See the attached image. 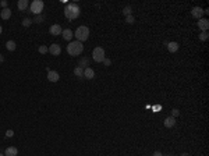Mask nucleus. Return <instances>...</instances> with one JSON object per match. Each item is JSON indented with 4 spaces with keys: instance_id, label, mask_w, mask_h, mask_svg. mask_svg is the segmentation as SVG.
I'll return each mask as SVG.
<instances>
[{
    "instance_id": "nucleus-1",
    "label": "nucleus",
    "mask_w": 209,
    "mask_h": 156,
    "mask_svg": "<svg viewBox=\"0 0 209 156\" xmlns=\"http://www.w3.org/2000/svg\"><path fill=\"white\" fill-rule=\"evenodd\" d=\"M80 14H81V10H80L78 4H75V3H68V4L66 6V9H64V15H66L68 20L78 18Z\"/></svg>"
},
{
    "instance_id": "nucleus-6",
    "label": "nucleus",
    "mask_w": 209,
    "mask_h": 156,
    "mask_svg": "<svg viewBox=\"0 0 209 156\" xmlns=\"http://www.w3.org/2000/svg\"><path fill=\"white\" fill-rule=\"evenodd\" d=\"M48 49H49V53L52 56H60V53H61V48H60L59 43H52Z\"/></svg>"
},
{
    "instance_id": "nucleus-16",
    "label": "nucleus",
    "mask_w": 209,
    "mask_h": 156,
    "mask_svg": "<svg viewBox=\"0 0 209 156\" xmlns=\"http://www.w3.org/2000/svg\"><path fill=\"white\" fill-rule=\"evenodd\" d=\"M61 35H63V38L66 39V40H70V39L74 36V34H73V31L71 29H63V32H61Z\"/></svg>"
},
{
    "instance_id": "nucleus-3",
    "label": "nucleus",
    "mask_w": 209,
    "mask_h": 156,
    "mask_svg": "<svg viewBox=\"0 0 209 156\" xmlns=\"http://www.w3.org/2000/svg\"><path fill=\"white\" fill-rule=\"evenodd\" d=\"M74 36L77 38L78 42H85L88 38H89V28L88 27H85V25H81V27H78L77 31H75V34H74Z\"/></svg>"
},
{
    "instance_id": "nucleus-28",
    "label": "nucleus",
    "mask_w": 209,
    "mask_h": 156,
    "mask_svg": "<svg viewBox=\"0 0 209 156\" xmlns=\"http://www.w3.org/2000/svg\"><path fill=\"white\" fill-rule=\"evenodd\" d=\"M14 135V131H13V130H7V131H6V136H13Z\"/></svg>"
},
{
    "instance_id": "nucleus-10",
    "label": "nucleus",
    "mask_w": 209,
    "mask_h": 156,
    "mask_svg": "<svg viewBox=\"0 0 209 156\" xmlns=\"http://www.w3.org/2000/svg\"><path fill=\"white\" fill-rule=\"evenodd\" d=\"M198 27H200V29H202V31H206V32H208V29H209V21H208L206 18L198 20Z\"/></svg>"
},
{
    "instance_id": "nucleus-7",
    "label": "nucleus",
    "mask_w": 209,
    "mask_h": 156,
    "mask_svg": "<svg viewBox=\"0 0 209 156\" xmlns=\"http://www.w3.org/2000/svg\"><path fill=\"white\" fill-rule=\"evenodd\" d=\"M48 79L50 81V82H57L59 79H60V75H59L57 71L50 70V71H48Z\"/></svg>"
},
{
    "instance_id": "nucleus-8",
    "label": "nucleus",
    "mask_w": 209,
    "mask_h": 156,
    "mask_svg": "<svg viewBox=\"0 0 209 156\" xmlns=\"http://www.w3.org/2000/svg\"><path fill=\"white\" fill-rule=\"evenodd\" d=\"M49 32L52 35H54V36H57V35H61V32H63V29H61V27L59 24H54L52 25L50 28H49Z\"/></svg>"
},
{
    "instance_id": "nucleus-22",
    "label": "nucleus",
    "mask_w": 209,
    "mask_h": 156,
    "mask_svg": "<svg viewBox=\"0 0 209 156\" xmlns=\"http://www.w3.org/2000/svg\"><path fill=\"white\" fill-rule=\"evenodd\" d=\"M43 20H45L43 15H42V14H38V15H35V17H34V21H32V22H38V24H39V22H42Z\"/></svg>"
},
{
    "instance_id": "nucleus-30",
    "label": "nucleus",
    "mask_w": 209,
    "mask_h": 156,
    "mask_svg": "<svg viewBox=\"0 0 209 156\" xmlns=\"http://www.w3.org/2000/svg\"><path fill=\"white\" fill-rule=\"evenodd\" d=\"M103 64H105V66H110V64H112V61H110L109 58H105V60H103Z\"/></svg>"
},
{
    "instance_id": "nucleus-18",
    "label": "nucleus",
    "mask_w": 209,
    "mask_h": 156,
    "mask_svg": "<svg viewBox=\"0 0 209 156\" xmlns=\"http://www.w3.org/2000/svg\"><path fill=\"white\" fill-rule=\"evenodd\" d=\"M78 67H81V68H84V67H89V60H88L87 57L81 58V60H80V63H78Z\"/></svg>"
},
{
    "instance_id": "nucleus-13",
    "label": "nucleus",
    "mask_w": 209,
    "mask_h": 156,
    "mask_svg": "<svg viewBox=\"0 0 209 156\" xmlns=\"http://www.w3.org/2000/svg\"><path fill=\"white\" fill-rule=\"evenodd\" d=\"M84 78H88V79L95 78V71H93L91 67H87L85 70H84Z\"/></svg>"
},
{
    "instance_id": "nucleus-33",
    "label": "nucleus",
    "mask_w": 209,
    "mask_h": 156,
    "mask_svg": "<svg viewBox=\"0 0 209 156\" xmlns=\"http://www.w3.org/2000/svg\"><path fill=\"white\" fill-rule=\"evenodd\" d=\"M1 32H3V28H1V25H0V34H1Z\"/></svg>"
},
{
    "instance_id": "nucleus-35",
    "label": "nucleus",
    "mask_w": 209,
    "mask_h": 156,
    "mask_svg": "<svg viewBox=\"0 0 209 156\" xmlns=\"http://www.w3.org/2000/svg\"><path fill=\"white\" fill-rule=\"evenodd\" d=\"M0 156H4V153H0Z\"/></svg>"
},
{
    "instance_id": "nucleus-24",
    "label": "nucleus",
    "mask_w": 209,
    "mask_h": 156,
    "mask_svg": "<svg viewBox=\"0 0 209 156\" xmlns=\"http://www.w3.org/2000/svg\"><path fill=\"white\" fill-rule=\"evenodd\" d=\"M38 50H39V53H42V54H46L49 52V49L46 48V46H39Z\"/></svg>"
},
{
    "instance_id": "nucleus-17",
    "label": "nucleus",
    "mask_w": 209,
    "mask_h": 156,
    "mask_svg": "<svg viewBox=\"0 0 209 156\" xmlns=\"http://www.w3.org/2000/svg\"><path fill=\"white\" fill-rule=\"evenodd\" d=\"M0 15H1V18L3 20H9L10 17H11V10L7 7V9H3L1 10V13H0Z\"/></svg>"
},
{
    "instance_id": "nucleus-34",
    "label": "nucleus",
    "mask_w": 209,
    "mask_h": 156,
    "mask_svg": "<svg viewBox=\"0 0 209 156\" xmlns=\"http://www.w3.org/2000/svg\"><path fill=\"white\" fill-rule=\"evenodd\" d=\"M181 156H188V153H183V155H181Z\"/></svg>"
},
{
    "instance_id": "nucleus-4",
    "label": "nucleus",
    "mask_w": 209,
    "mask_h": 156,
    "mask_svg": "<svg viewBox=\"0 0 209 156\" xmlns=\"http://www.w3.org/2000/svg\"><path fill=\"white\" fill-rule=\"evenodd\" d=\"M92 58L96 63H103V60L106 58V56H105V49L101 48V46L95 48L92 52Z\"/></svg>"
},
{
    "instance_id": "nucleus-20",
    "label": "nucleus",
    "mask_w": 209,
    "mask_h": 156,
    "mask_svg": "<svg viewBox=\"0 0 209 156\" xmlns=\"http://www.w3.org/2000/svg\"><path fill=\"white\" fill-rule=\"evenodd\" d=\"M6 48H7V50H10V52H13V50H15V42L14 40H9L7 43H6Z\"/></svg>"
},
{
    "instance_id": "nucleus-23",
    "label": "nucleus",
    "mask_w": 209,
    "mask_h": 156,
    "mask_svg": "<svg viewBox=\"0 0 209 156\" xmlns=\"http://www.w3.org/2000/svg\"><path fill=\"white\" fill-rule=\"evenodd\" d=\"M31 24H32V20H31V18H28V17L22 20V25H24V27H29V25H31Z\"/></svg>"
},
{
    "instance_id": "nucleus-27",
    "label": "nucleus",
    "mask_w": 209,
    "mask_h": 156,
    "mask_svg": "<svg viewBox=\"0 0 209 156\" xmlns=\"http://www.w3.org/2000/svg\"><path fill=\"white\" fill-rule=\"evenodd\" d=\"M179 114H180L179 109H173V110H171V117H177Z\"/></svg>"
},
{
    "instance_id": "nucleus-21",
    "label": "nucleus",
    "mask_w": 209,
    "mask_h": 156,
    "mask_svg": "<svg viewBox=\"0 0 209 156\" xmlns=\"http://www.w3.org/2000/svg\"><path fill=\"white\" fill-rule=\"evenodd\" d=\"M123 15H126V17L131 15V6H126V7L123 9Z\"/></svg>"
},
{
    "instance_id": "nucleus-25",
    "label": "nucleus",
    "mask_w": 209,
    "mask_h": 156,
    "mask_svg": "<svg viewBox=\"0 0 209 156\" xmlns=\"http://www.w3.org/2000/svg\"><path fill=\"white\" fill-rule=\"evenodd\" d=\"M208 32H206V31H202V34H200V39L201 40H206V39H208Z\"/></svg>"
},
{
    "instance_id": "nucleus-12",
    "label": "nucleus",
    "mask_w": 209,
    "mask_h": 156,
    "mask_svg": "<svg viewBox=\"0 0 209 156\" xmlns=\"http://www.w3.org/2000/svg\"><path fill=\"white\" fill-rule=\"evenodd\" d=\"M163 124H165V127H167V128H171V127L176 126V118L174 117H166L165 121H163Z\"/></svg>"
},
{
    "instance_id": "nucleus-26",
    "label": "nucleus",
    "mask_w": 209,
    "mask_h": 156,
    "mask_svg": "<svg viewBox=\"0 0 209 156\" xmlns=\"http://www.w3.org/2000/svg\"><path fill=\"white\" fill-rule=\"evenodd\" d=\"M134 15H128V17H126V22L127 24H134Z\"/></svg>"
},
{
    "instance_id": "nucleus-31",
    "label": "nucleus",
    "mask_w": 209,
    "mask_h": 156,
    "mask_svg": "<svg viewBox=\"0 0 209 156\" xmlns=\"http://www.w3.org/2000/svg\"><path fill=\"white\" fill-rule=\"evenodd\" d=\"M153 156H163V155H162V152L155 151V152H153Z\"/></svg>"
},
{
    "instance_id": "nucleus-14",
    "label": "nucleus",
    "mask_w": 209,
    "mask_h": 156,
    "mask_svg": "<svg viewBox=\"0 0 209 156\" xmlns=\"http://www.w3.org/2000/svg\"><path fill=\"white\" fill-rule=\"evenodd\" d=\"M166 46H167V50L170 53H176L179 50V43L177 42H169V43H166Z\"/></svg>"
},
{
    "instance_id": "nucleus-29",
    "label": "nucleus",
    "mask_w": 209,
    "mask_h": 156,
    "mask_svg": "<svg viewBox=\"0 0 209 156\" xmlns=\"http://www.w3.org/2000/svg\"><path fill=\"white\" fill-rule=\"evenodd\" d=\"M7 4H9V3H7L6 0H1V1H0V6H1L3 9H7Z\"/></svg>"
},
{
    "instance_id": "nucleus-19",
    "label": "nucleus",
    "mask_w": 209,
    "mask_h": 156,
    "mask_svg": "<svg viewBox=\"0 0 209 156\" xmlns=\"http://www.w3.org/2000/svg\"><path fill=\"white\" fill-rule=\"evenodd\" d=\"M74 74H75L78 78H84V68L75 67V68H74Z\"/></svg>"
},
{
    "instance_id": "nucleus-15",
    "label": "nucleus",
    "mask_w": 209,
    "mask_h": 156,
    "mask_svg": "<svg viewBox=\"0 0 209 156\" xmlns=\"http://www.w3.org/2000/svg\"><path fill=\"white\" fill-rule=\"evenodd\" d=\"M28 0H18V3H17V7H18V10H21V11H25V10L28 9Z\"/></svg>"
},
{
    "instance_id": "nucleus-32",
    "label": "nucleus",
    "mask_w": 209,
    "mask_h": 156,
    "mask_svg": "<svg viewBox=\"0 0 209 156\" xmlns=\"http://www.w3.org/2000/svg\"><path fill=\"white\" fill-rule=\"evenodd\" d=\"M1 61H4V57H3V56L0 54V63H1Z\"/></svg>"
},
{
    "instance_id": "nucleus-9",
    "label": "nucleus",
    "mask_w": 209,
    "mask_h": 156,
    "mask_svg": "<svg viewBox=\"0 0 209 156\" xmlns=\"http://www.w3.org/2000/svg\"><path fill=\"white\" fill-rule=\"evenodd\" d=\"M191 15H192L194 18L201 20L202 18V15H204V10L201 9V7H194V9L191 10Z\"/></svg>"
},
{
    "instance_id": "nucleus-11",
    "label": "nucleus",
    "mask_w": 209,
    "mask_h": 156,
    "mask_svg": "<svg viewBox=\"0 0 209 156\" xmlns=\"http://www.w3.org/2000/svg\"><path fill=\"white\" fill-rule=\"evenodd\" d=\"M18 155V149L14 146H9L4 151V156H17Z\"/></svg>"
},
{
    "instance_id": "nucleus-2",
    "label": "nucleus",
    "mask_w": 209,
    "mask_h": 156,
    "mask_svg": "<svg viewBox=\"0 0 209 156\" xmlns=\"http://www.w3.org/2000/svg\"><path fill=\"white\" fill-rule=\"evenodd\" d=\"M84 50V45L81 42H78V40H74V42H70L67 45V53L70 56H78V54H81Z\"/></svg>"
},
{
    "instance_id": "nucleus-5",
    "label": "nucleus",
    "mask_w": 209,
    "mask_h": 156,
    "mask_svg": "<svg viewBox=\"0 0 209 156\" xmlns=\"http://www.w3.org/2000/svg\"><path fill=\"white\" fill-rule=\"evenodd\" d=\"M43 1L42 0H34L32 3H31V7H29V10H31V13H34L35 15H38L40 14L42 11H43Z\"/></svg>"
}]
</instances>
